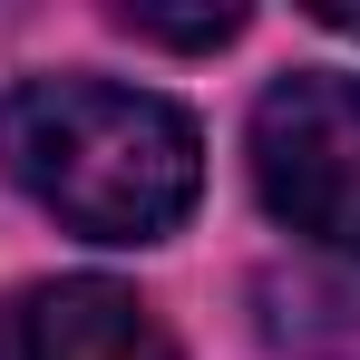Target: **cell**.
Here are the masks:
<instances>
[{
  "mask_svg": "<svg viewBox=\"0 0 360 360\" xmlns=\"http://www.w3.org/2000/svg\"><path fill=\"white\" fill-rule=\"evenodd\" d=\"M253 185L321 253L360 263V78L292 68L253 108Z\"/></svg>",
  "mask_w": 360,
  "mask_h": 360,
  "instance_id": "7a4b0ae2",
  "label": "cell"
},
{
  "mask_svg": "<svg viewBox=\"0 0 360 360\" xmlns=\"http://www.w3.org/2000/svg\"><path fill=\"white\" fill-rule=\"evenodd\" d=\"M117 20L136 30V39H166V49H224V39L243 30V10H136V0H127Z\"/></svg>",
  "mask_w": 360,
  "mask_h": 360,
  "instance_id": "277c9868",
  "label": "cell"
},
{
  "mask_svg": "<svg viewBox=\"0 0 360 360\" xmlns=\"http://www.w3.org/2000/svg\"><path fill=\"white\" fill-rule=\"evenodd\" d=\"M0 166L88 243H156L195 205L185 108L108 78H30L0 98Z\"/></svg>",
  "mask_w": 360,
  "mask_h": 360,
  "instance_id": "6da1fadb",
  "label": "cell"
},
{
  "mask_svg": "<svg viewBox=\"0 0 360 360\" xmlns=\"http://www.w3.org/2000/svg\"><path fill=\"white\" fill-rule=\"evenodd\" d=\"M0 360H176L146 302L117 283H30L0 311Z\"/></svg>",
  "mask_w": 360,
  "mask_h": 360,
  "instance_id": "3957f363",
  "label": "cell"
},
{
  "mask_svg": "<svg viewBox=\"0 0 360 360\" xmlns=\"http://www.w3.org/2000/svg\"><path fill=\"white\" fill-rule=\"evenodd\" d=\"M311 20L321 30H360V0H311Z\"/></svg>",
  "mask_w": 360,
  "mask_h": 360,
  "instance_id": "5b68a950",
  "label": "cell"
}]
</instances>
